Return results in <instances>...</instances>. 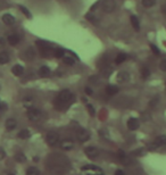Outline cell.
Returning <instances> with one entry per match:
<instances>
[{"mask_svg":"<svg viewBox=\"0 0 166 175\" xmlns=\"http://www.w3.org/2000/svg\"><path fill=\"white\" fill-rule=\"evenodd\" d=\"M101 8L105 13H113L116 9V1L115 0H104Z\"/></svg>","mask_w":166,"mask_h":175,"instance_id":"8992f818","label":"cell"},{"mask_svg":"<svg viewBox=\"0 0 166 175\" xmlns=\"http://www.w3.org/2000/svg\"><path fill=\"white\" fill-rule=\"evenodd\" d=\"M150 48H151V50H153V52H154L155 55H157V56H159V55H160L159 49L157 48L155 44H151V46H150Z\"/></svg>","mask_w":166,"mask_h":175,"instance_id":"1f68e13d","label":"cell"},{"mask_svg":"<svg viewBox=\"0 0 166 175\" xmlns=\"http://www.w3.org/2000/svg\"><path fill=\"white\" fill-rule=\"evenodd\" d=\"M25 57L29 59V61H32L34 57H36V50L30 47V48L26 49V51H25Z\"/></svg>","mask_w":166,"mask_h":175,"instance_id":"7402d4cb","label":"cell"},{"mask_svg":"<svg viewBox=\"0 0 166 175\" xmlns=\"http://www.w3.org/2000/svg\"><path fill=\"white\" fill-rule=\"evenodd\" d=\"M50 164V171L56 175H63L68 171V159L62 155H55L48 159Z\"/></svg>","mask_w":166,"mask_h":175,"instance_id":"6da1fadb","label":"cell"},{"mask_svg":"<svg viewBox=\"0 0 166 175\" xmlns=\"http://www.w3.org/2000/svg\"><path fill=\"white\" fill-rule=\"evenodd\" d=\"M160 69L164 71V72H166V59L162 61V63H160Z\"/></svg>","mask_w":166,"mask_h":175,"instance_id":"836d02e7","label":"cell"},{"mask_svg":"<svg viewBox=\"0 0 166 175\" xmlns=\"http://www.w3.org/2000/svg\"><path fill=\"white\" fill-rule=\"evenodd\" d=\"M127 127H129V130H131V131L136 130L139 127V121L136 118H134V117H131L130 120L127 121Z\"/></svg>","mask_w":166,"mask_h":175,"instance_id":"7c38bea8","label":"cell"},{"mask_svg":"<svg viewBox=\"0 0 166 175\" xmlns=\"http://www.w3.org/2000/svg\"><path fill=\"white\" fill-rule=\"evenodd\" d=\"M30 137H31V133L29 130H22L21 132L18 133V138H19V139L25 140V139H29Z\"/></svg>","mask_w":166,"mask_h":175,"instance_id":"603a6c76","label":"cell"},{"mask_svg":"<svg viewBox=\"0 0 166 175\" xmlns=\"http://www.w3.org/2000/svg\"><path fill=\"white\" fill-rule=\"evenodd\" d=\"M63 61H64V63H65L66 65H70V66L74 65V63H75V61L73 58H71V57H68V56H64L63 57Z\"/></svg>","mask_w":166,"mask_h":175,"instance_id":"4316f807","label":"cell"},{"mask_svg":"<svg viewBox=\"0 0 166 175\" xmlns=\"http://www.w3.org/2000/svg\"><path fill=\"white\" fill-rule=\"evenodd\" d=\"M7 41H8V43L10 46H16L19 42V36L16 35V34H10V35H8V38H7Z\"/></svg>","mask_w":166,"mask_h":175,"instance_id":"9a60e30c","label":"cell"},{"mask_svg":"<svg viewBox=\"0 0 166 175\" xmlns=\"http://www.w3.org/2000/svg\"><path fill=\"white\" fill-rule=\"evenodd\" d=\"M26 175H40V171L36 167H29L26 171Z\"/></svg>","mask_w":166,"mask_h":175,"instance_id":"cb8c5ba5","label":"cell"},{"mask_svg":"<svg viewBox=\"0 0 166 175\" xmlns=\"http://www.w3.org/2000/svg\"><path fill=\"white\" fill-rule=\"evenodd\" d=\"M5 44H6V40H5L4 38H1V36H0V48H1V47H4Z\"/></svg>","mask_w":166,"mask_h":175,"instance_id":"74e56055","label":"cell"},{"mask_svg":"<svg viewBox=\"0 0 166 175\" xmlns=\"http://www.w3.org/2000/svg\"><path fill=\"white\" fill-rule=\"evenodd\" d=\"M115 175H125V173L123 169H116L115 171Z\"/></svg>","mask_w":166,"mask_h":175,"instance_id":"8d00e7d4","label":"cell"},{"mask_svg":"<svg viewBox=\"0 0 166 175\" xmlns=\"http://www.w3.org/2000/svg\"><path fill=\"white\" fill-rule=\"evenodd\" d=\"M97 81V76H91L90 78V82H96Z\"/></svg>","mask_w":166,"mask_h":175,"instance_id":"f35d334b","label":"cell"},{"mask_svg":"<svg viewBox=\"0 0 166 175\" xmlns=\"http://www.w3.org/2000/svg\"><path fill=\"white\" fill-rule=\"evenodd\" d=\"M141 75H142L143 79H148L149 76H150V71H149V68L142 67V69H141Z\"/></svg>","mask_w":166,"mask_h":175,"instance_id":"83f0119b","label":"cell"},{"mask_svg":"<svg viewBox=\"0 0 166 175\" xmlns=\"http://www.w3.org/2000/svg\"><path fill=\"white\" fill-rule=\"evenodd\" d=\"M12 73L15 76H21L24 73V67L22 65H15L12 68Z\"/></svg>","mask_w":166,"mask_h":175,"instance_id":"2e32d148","label":"cell"},{"mask_svg":"<svg viewBox=\"0 0 166 175\" xmlns=\"http://www.w3.org/2000/svg\"><path fill=\"white\" fill-rule=\"evenodd\" d=\"M81 175H105L102 169L95 165H85L81 168Z\"/></svg>","mask_w":166,"mask_h":175,"instance_id":"3957f363","label":"cell"},{"mask_svg":"<svg viewBox=\"0 0 166 175\" xmlns=\"http://www.w3.org/2000/svg\"><path fill=\"white\" fill-rule=\"evenodd\" d=\"M9 61H10V57H9L8 52H6V51H1V52H0V64L4 65V64L9 63Z\"/></svg>","mask_w":166,"mask_h":175,"instance_id":"ac0fdd59","label":"cell"},{"mask_svg":"<svg viewBox=\"0 0 166 175\" xmlns=\"http://www.w3.org/2000/svg\"><path fill=\"white\" fill-rule=\"evenodd\" d=\"M46 141H47V143L49 145H56L58 143V141H59V135L57 134L56 132H49L47 134V137H46Z\"/></svg>","mask_w":166,"mask_h":175,"instance_id":"52a82bcc","label":"cell"},{"mask_svg":"<svg viewBox=\"0 0 166 175\" xmlns=\"http://www.w3.org/2000/svg\"><path fill=\"white\" fill-rule=\"evenodd\" d=\"M5 156H6V152H5V150H4V148H1V147H0V160H1V159H4Z\"/></svg>","mask_w":166,"mask_h":175,"instance_id":"e575fe53","label":"cell"},{"mask_svg":"<svg viewBox=\"0 0 166 175\" xmlns=\"http://www.w3.org/2000/svg\"><path fill=\"white\" fill-rule=\"evenodd\" d=\"M5 125H6V128L8 131H13V130H15L16 126H17V122L15 118H8L5 123Z\"/></svg>","mask_w":166,"mask_h":175,"instance_id":"8fae6325","label":"cell"},{"mask_svg":"<svg viewBox=\"0 0 166 175\" xmlns=\"http://www.w3.org/2000/svg\"><path fill=\"white\" fill-rule=\"evenodd\" d=\"M2 22L6 25H14L15 24V17L10 14H5L2 16Z\"/></svg>","mask_w":166,"mask_h":175,"instance_id":"4fadbf2b","label":"cell"},{"mask_svg":"<svg viewBox=\"0 0 166 175\" xmlns=\"http://www.w3.org/2000/svg\"><path fill=\"white\" fill-rule=\"evenodd\" d=\"M73 147H74V142L72 141L71 139H67V140H64L62 143H60V148L63 149V150H71L73 149Z\"/></svg>","mask_w":166,"mask_h":175,"instance_id":"30bf717a","label":"cell"},{"mask_svg":"<svg viewBox=\"0 0 166 175\" xmlns=\"http://www.w3.org/2000/svg\"><path fill=\"white\" fill-rule=\"evenodd\" d=\"M84 91H85V93H87V95H89V96H91V95L93 93V91H92V89H91V88H85V89H84Z\"/></svg>","mask_w":166,"mask_h":175,"instance_id":"d590c367","label":"cell"},{"mask_svg":"<svg viewBox=\"0 0 166 175\" xmlns=\"http://www.w3.org/2000/svg\"><path fill=\"white\" fill-rule=\"evenodd\" d=\"M126 59H127V55L124 54V52H121V54H119L117 56H116V58H115V63H116L117 65H119V64L124 63Z\"/></svg>","mask_w":166,"mask_h":175,"instance_id":"44dd1931","label":"cell"},{"mask_svg":"<svg viewBox=\"0 0 166 175\" xmlns=\"http://www.w3.org/2000/svg\"><path fill=\"white\" fill-rule=\"evenodd\" d=\"M117 92H119V88H117L116 85H108L106 88V93L108 96L113 97V96H115Z\"/></svg>","mask_w":166,"mask_h":175,"instance_id":"e0dca14e","label":"cell"},{"mask_svg":"<svg viewBox=\"0 0 166 175\" xmlns=\"http://www.w3.org/2000/svg\"><path fill=\"white\" fill-rule=\"evenodd\" d=\"M166 145V135H159V137H157V138L148 145V149L154 150V149L160 148V147H163V145Z\"/></svg>","mask_w":166,"mask_h":175,"instance_id":"277c9868","label":"cell"},{"mask_svg":"<svg viewBox=\"0 0 166 175\" xmlns=\"http://www.w3.org/2000/svg\"><path fill=\"white\" fill-rule=\"evenodd\" d=\"M130 79V74L127 72H119V75H117V81L121 82V83H124V82H127Z\"/></svg>","mask_w":166,"mask_h":175,"instance_id":"5bb4252c","label":"cell"},{"mask_svg":"<svg viewBox=\"0 0 166 175\" xmlns=\"http://www.w3.org/2000/svg\"><path fill=\"white\" fill-rule=\"evenodd\" d=\"M158 101H159V98H158V97H155V98H153V99L149 101V107H150V108H154L155 106L158 103Z\"/></svg>","mask_w":166,"mask_h":175,"instance_id":"f546056e","label":"cell"},{"mask_svg":"<svg viewBox=\"0 0 166 175\" xmlns=\"http://www.w3.org/2000/svg\"><path fill=\"white\" fill-rule=\"evenodd\" d=\"M74 100V95L72 93L70 90H62L59 92V95L57 97V100H56V108L58 106H65V105H68L71 103L72 101Z\"/></svg>","mask_w":166,"mask_h":175,"instance_id":"7a4b0ae2","label":"cell"},{"mask_svg":"<svg viewBox=\"0 0 166 175\" xmlns=\"http://www.w3.org/2000/svg\"><path fill=\"white\" fill-rule=\"evenodd\" d=\"M76 139L80 142H85L90 139V133L84 128H79L76 131Z\"/></svg>","mask_w":166,"mask_h":175,"instance_id":"ba28073f","label":"cell"},{"mask_svg":"<svg viewBox=\"0 0 166 175\" xmlns=\"http://www.w3.org/2000/svg\"><path fill=\"white\" fill-rule=\"evenodd\" d=\"M19 9H21V10L24 13V15H25L26 17H27V18H31V13L29 12V9H27V8H25L24 6H21V7H19Z\"/></svg>","mask_w":166,"mask_h":175,"instance_id":"4dcf8cb0","label":"cell"},{"mask_svg":"<svg viewBox=\"0 0 166 175\" xmlns=\"http://www.w3.org/2000/svg\"><path fill=\"white\" fill-rule=\"evenodd\" d=\"M162 12L166 15V5H163V6H162Z\"/></svg>","mask_w":166,"mask_h":175,"instance_id":"ab89813d","label":"cell"},{"mask_svg":"<svg viewBox=\"0 0 166 175\" xmlns=\"http://www.w3.org/2000/svg\"><path fill=\"white\" fill-rule=\"evenodd\" d=\"M84 152H85V155L89 158H91V159H95V158H97L98 157V155H99V151H98V149L95 148V147H87V148L84 149Z\"/></svg>","mask_w":166,"mask_h":175,"instance_id":"9c48e42d","label":"cell"},{"mask_svg":"<svg viewBox=\"0 0 166 175\" xmlns=\"http://www.w3.org/2000/svg\"><path fill=\"white\" fill-rule=\"evenodd\" d=\"M64 50L63 49H56L55 51H53V55H55V57H57V58H63L64 57Z\"/></svg>","mask_w":166,"mask_h":175,"instance_id":"f1b7e54d","label":"cell"},{"mask_svg":"<svg viewBox=\"0 0 166 175\" xmlns=\"http://www.w3.org/2000/svg\"><path fill=\"white\" fill-rule=\"evenodd\" d=\"M15 159H16V162H18V163H24L26 160V156L24 154H22V152H18V154L15 155Z\"/></svg>","mask_w":166,"mask_h":175,"instance_id":"d4e9b609","label":"cell"},{"mask_svg":"<svg viewBox=\"0 0 166 175\" xmlns=\"http://www.w3.org/2000/svg\"><path fill=\"white\" fill-rule=\"evenodd\" d=\"M87 107H88V110H89L90 115H91V116H95L96 111H95V108H93V106H92V105H90V103H89V105H88Z\"/></svg>","mask_w":166,"mask_h":175,"instance_id":"d6a6232c","label":"cell"},{"mask_svg":"<svg viewBox=\"0 0 166 175\" xmlns=\"http://www.w3.org/2000/svg\"><path fill=\"white\" fill-rule=\"evenodd\" d=\"M130 21H131V25L133 26V29H134V30L136 31L140 30V22H139V19H138L136 16L132 15V16L130 17Z\"/></svg>","mask_w":166,"mask_h":175,"instance_id":"d6986e66","label":"cell"},{"mask_svg":"<svg viewBox=\"0 0 166 175\" xmlns=\"http://www.w3.org/2000/svg\"><path fill=\"white\" fill-rule=\"evenodd\" d=\"M8 175H15V174H13V173H10V174H8Z\"/></svg>","mask_w":166,"mask_h":175,"instance_id":"60d3db41","label":"cell"},{"mask_svg":"<svg viewBox=\"0 0 166 175\" xmlns=\"http://www.w3.org/2000/svg\"><path fill=\"white\" fill-rule=\"evenodd\" d=\"M156 4V0H142V5L146 8H150Z\"/></svg>","mask_w":166,"mask_h":175,"instance_id":"484cf974","label":"cell"},{"mask_svg":"<svg viewBox=\"0 0 166 175\" xmlns=\"http://www.w3.org/2000/svg\"><path fill=\"white\" fill-rule=\"evenodd\" d=\"M41 111L38 108H34V107H30L29 110H27V118L30 120L31 122H38L40 118H41Z\"/></svg>","mask_w":166,"mask_h":175,"instance_id":"5b68a950","label":"cell"},{"mask_svg":"<svg viewBox=\"0 0 166 175\" xmlns=\"http://www.w3.org/2000/svg\"><path fill=\"white\" fill-rule=\"evenodd\" d=\"M39 75L41 78H47L50 75V68L48 66H41L39 68Z\"/></svg>","mask_w":166,"mask_h":175,"instance_id":"ffe728a7","label":"cell"}]
</instances>
